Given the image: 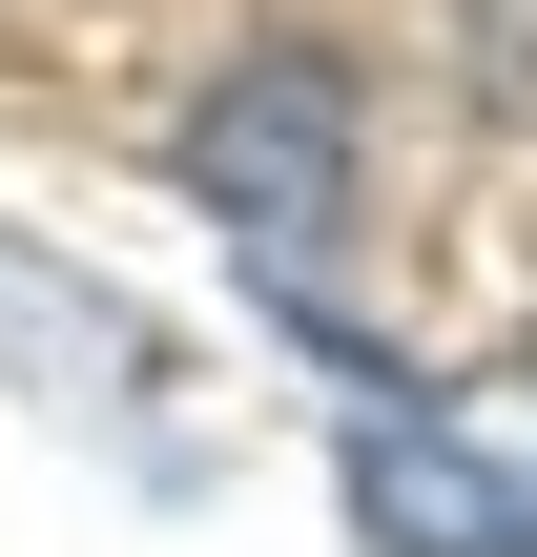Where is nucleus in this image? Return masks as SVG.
Listing matches in <instances>:
<instances>
[{"mask_svg": "<svg viewBox=\"0 0 537 557\" xmlns=\"http://www.w3.org/2000/svg\"><path fill=\"white\" fill-rule=\"evenodd\" d=\"M352 186H373V103H352L331 41H269V62H228V83L186 103V207L248 248L269 310H331V269H352Z\"/></svg>", "mask_w": 537, "mask_h": 557, "instance_id": "obj_1", "label": "nucleus"}, {"mask_svg": "<svg viewBox=\"0 0 537 557\" xmlns=\"http://www.w3.org/2000/svg\"><path fill=\"white\" fill-rule=\"evenodd\" d=\"M352 517L393 557H537V475L455 455V434H352Z\"/></svg>", "mask_w": 537, "mask_h": 557, "instance_id": "obj_2", "label": "nucleus"}]
</instances>
